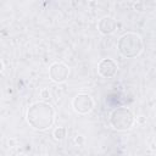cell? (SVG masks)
Returning a JSON list of instances; mask_svg holds the SVG:
<instances>
[{
  "mask_svg": "<svg viewBox=\"0 0 156 156\" xmlns=\"http://www.w3.org/2000/svg\"><path fill=\"white\" fill-rule=\"evenodd\" d=\"M27 122L37 130H44L52 126L55 112L50 104L38 101L32 104L27 110Z\"/></svg>",
  "mask_w": 156,
  "mask_h": 156,
  "instance_id": "1",
  "label": "cell"
},
{
  "mask_svg": "<svg viewBox=\"0 0 156 156\" xmlns=\"http://www.w3.org/2000/svg\"><path fill=\"white\" fill-rule=\"evenodd\" d=\"M117 49L124 57H136L143 50V40L136 33H126L118 39Z\"/></svg>",
  "mask_w": 156,
  "mask_h": 156,
  "instance_id": "2",
  "label": "cell"
},
{
  "mask_svg": "<svg viewBox=\"0 0 156 156\" xmlns=\"http://www.w3.org/2000/svg\"><path fill=\"white\" fill-rule=\"evenodd\" d=\"M110 123L116 130H128L134 124V115L127 107H117L110 116Z\"/></svg>",
  "mask_w": 156,
  "mask_h": 156,
  "instance_id": "3",
  "label": "cell"
},
{
  "mask_svg": "<svg viewBox=\"0 0 156 156\" xmlns=\"http://www.w3.org/2000/svg\"><path fill=\"white\" fill-rule=\"evenodd\" d=\"M72 106H73V108L77 113L85 115V113H88L93 110L94 101H93V98L90 95L83 93V94L76 95V98L72 101Z\"/></svg>",
  "mask_w": 156,
  "mask_h": 156,
  "instance_id": "4",
  "label": "cell"
},
{
  "mask_svg": "<svg viewBox=\"0 0 156 156\" xmlns=\"http://www.w3.org/2000/svg\"><path fill=\"white\" fill-rule=\"evenodd\" d=\"M68 73H69L68 67L65 63H62V62H55V63H52L50 66V69H49L50 78L54 82H56V83L65 82L68 78Z\"/></svg>",
  "mask_w": 156,
  "mask_h": 156,
  "instance_id": "5",
  "label": "cell"
},
{
  "mask_svg": "<svg viewBox=\"0 0 156 156\" xmlns=\"http://www.w3.org/2000/svg\"><path fill=\"white\" fill-rule=\"evenodd\" d=\"M117 63L112 58H102L98 65V72L104 78H111L117 72Z\"/></svg>",
  "mask_w": 156,
  "mask_h": 156,
  "instance_id": "6",
  "label": "cell"
},
{
  "mask_svg": "<svg viewBox=\"0 0 156 156\" xmlns=\"http://www.w3.org/2000/svg\"><path fill=\"white\" fill-rule=\"evenodd\" d=\"M116 26H117V24H116V21H115L112 17H110V16L102 17V18L99 21V24H98L100 33H102V34H105V35L113 33V32L116 30Z\"/></svg>",
  "mask_w": 156,
  "mask_h": 156,
  "instance_id": "7",
  "label": "cell"
},
{
  "mask_svg": "<svg viewBox=\"0 0 156 156\" xmlns=\"http://www.w3.org/2000/svg\"><path fill=\"white\" fill-rule=\"evenodd\" d=\"M54 136H55V139H57V140L63 139V138L66 136V128H65V127H58V128H56V129L54 130Z\"/></svg>",
  "mask_w": 156,
  "mask_h": 156,
  "instance_id": "8",
  "label": "cell"
},
{
  "mask_svg": "<svg viewBox=\"0 0 156 156\" xmlns=\"http://www.w3.org/2000/svg\"><path fill=\"white\" fill-rule=\"evenodd\" d=\"M40 96H41L43 99H48V98H50V93H49V90H48V89H43V90L40 91Z\"/></svg>",
  "mask_w": 156,
  "mask_h": 156,
  "instance_id": "9",
  "label": "cell"
}]
</instances>
